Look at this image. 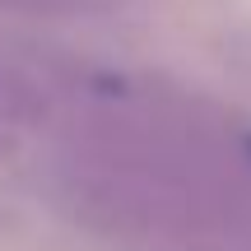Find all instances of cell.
Returning a JSON list of instances; mask_svg holds the SVG:
<instances>
[{
    "instance_id": "obj_1",
    "label": "cell",
    "mask_w": 251,
    "mask_h": 251,
    "mask_svg": "<svg viewBox=\"0 0 251 251\" xmlns=\"http://www.w3.org/2000/svg\"><path fill=\"white\" fill-rule=\"evenodd\" d=\"M14 5H33V9H61V14H84V9H112L117 0H14Z\"/></svg>"
}]
</instances>
